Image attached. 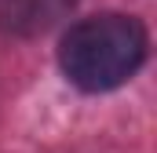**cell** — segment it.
<instances>
[{
  "label": "cell",
  "mask_w": 157,
  "mask_h": 153,
  "mask_svg": "<svg viewBox=\"0 0 157 153\" xmlns=\"http://www.w3.org/2000/svg\"><path fill=\"white\" fill-rule=\"evenodd\" d=\"M146 29L132 15H91L66 29L59 44V66L80 91H113L146 62Z\"/></svg>",
  "instance_id": "obj_1"
},
{
  "label": "cell",
  "mask_w": 157,
  "mask_h": 153,
  "mask_svg": "<svg viewBox=\"0 0 157 153\" xmlns=\"http://www.w3.org/2000/svg\"><path fill=\"white\" fill-rule=\"evenodd\" d=\"M77 0H0V33L15 40L44 37L73 15Z\"/></svg>",
  "instance_id": "obj_2"
}]
</instances>
